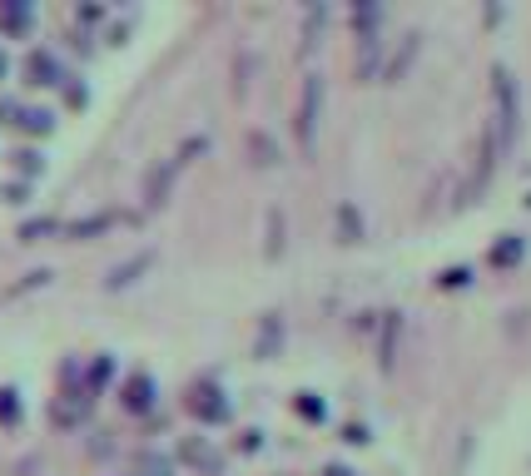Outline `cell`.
<instances>
[{
    "label": "cell",
    "mask_w": 531,
    "mask_h": 476,
    "mask_svg": "<svg viewBox=\"0 0 531 476\" xmlns=\"http://www.w3.org/2000/svg\"><path fill=\"white\" fill-rule=\"evenodd\" d=\"M516 130H522V84L506 65L492 70V110H487V134H482V169H477L472 189H482L492 179L497 159L512 150Z\"/></svg>",
    "instance_id": "6da1fadb"
},
{
    "label": "cell",
    "mask_w": 531,
    "mask_h": 476,
    "mask_svg": "<svg viewBox=\"0 0 531 476\" xmlns=\"http://www.w3.org/2000/svg\"><path fill=\"white\" fill-rule=\"evenodd\" d=\"M318 120H323V75H308L303 80V100H299V120H293V134H299L303 154L318 150Z\"/></svg>",
    "instance_id": "7a4b0ae2"
},
{
    "label": "cell",
    "mask_w": 531,
    "mask_h": 476,
    "mask_svg": "<svg viewBox=\"0 0 531 476\" xmlns=\"http://www.w3.org/2000/svg\"><path fill=\"white\" fill-rule=\"evenodd\" d=\"M199 150H204V140H189L179 154L159 159V164L150 169V179H144V204H150V209L164 204V199H169V189H174V179H179V169H184V164H189V154H199Z\"/></svg>",
    "instance_id": "3957f363"
},
{
    "label": "cell",
    "mask_w": 531,
    "mask_h": 476,
    "mask_svg": "<svg viewBox=\"0 0 531 476\" xmlns=\"http://www.w3.org/2000/svg\"><path fill=\"white\" fill-rule=\"evenodd\" d=\"M189 412H194L199 422H229V402L214 383H199L194 393H189Z\"/></svg>",
    "instance_id": "277c9868"
},
{
    "label": "cell",
    "mask_w": 531,
    "mask_h": 476,
    "mask_svg": "<svg viewBox=\"0 0 531 476\" xmlns=\"http://www.w3.org/2000/svg\"><path fill=\"white\" fill-rule=\"evenodd\" d=\"M398 333H402V317L398 313H382V343H378L382 373H392V367H398Z\"/></svg>",
    "instance_id": "5b68a950"
},
{
    "label": "cell",
    "mask_w": 531,
    "mask_h": 476,
    "mask_svg": "<svg viewBox=\"0 0 531 476\" xmlns=\"http://www.w3.org/2000/svg\"><path fill=\"white\" fill-rule=\"evenodd\" d=\"M154 407V377L150 373H134L124 383V412H150Z\"/></svg>",
    "instance_id": "8992f818"
},
{
    "label": "cell",
    "mask_w": 531,
    "mask_h": 476,
    "mask_svg": "<svg viewBox=\"0 0 531 476\" xmlns=\"http://www.w3.org/2000/svg\"><path fill=\"white\" fill-rule=\"evenodd\" d=\"M30 20H35V10H30L25 0H5V5H0V30H5V35H25Z\"/></svg>",
    "instance_id": "52a82bcc"
},
{
    "label": "cell",
    "mask_w": 531,
    "mask_h": 476,
    "mask_svg": "<svg viewBox=\"0 0 531 476\" xmlns=\"http://www.w3.org/2000/svg\"><path fill=\"white\" fill-rule=\"evenodd\" d=\"M25 75H30V84H55L60 80V60L50 55V50H35V55L25 60Z\"/></svg>",
    "instance_id": "ba28073f"
},
{
    "label": "cell",
    "mask_w": 531,
    "mask_h": 476,
    "mask_svg": "<svg viewBox=\"0 0 531 476\" xmlns=\"http://www.w3.org/2000/svg\"><path fill=\"white\" fill-rule=\"evenodd\" d=\"M522 258H526V238H516V234H502V238H497L492 268H512V263H522Z\"/></svg>",
    "instance_id": "9c48e42d"
},
{
    "label": "cell",
    "mask_w": 531,
    "mask_h": 476,
    "mask_svg": "<svg viewBox=\"0 0 531 476\" xmlns=\"http://www.w3.org/2000/svg\"><path fill=\"white\" fill-rule=\"evenodd\" d=\"M84 412H90V397H75V402H55V412H50V417H55L60 427H75Z\"/></svg>",
    "instance_id": "30bf717a"
},
{
    "label": "cell",
    "mask_w": 531,
    "mask_h": 476,
    "mask_svg": "<svg viewBox=\"0 0 531 476\" xmlns=\"http://www.w3.org/2000/svg\"><path fill=\"white\" fill-rule=\"evenodd\" d=\"M20 130L50 134V130H55V114H50V110H20Z\"/></svg>",
    "instance_id": "8fae6325"
},
{
    "label": "cell",
    "mask_w": 531,
    "mask_h": 476,
    "mask_svg": "<svg viewBox=\"0 0 531 476\" xmlns=\"http://www.w3.org/2000/svg\"><path fill=\"white\" fill-rule=\"evenodd\" d=\"M150 263H154L150 253H140V258H134V263H124V268H114L104 288H124V283H134V273H144V268H150Z\"/></svg>",
    "instance_id": "7c38bea8"
},
{
    "label": "cell",
    "mask_w": 531,
    "mask_h": 476,
    "mask_svg": "<svg viewBox=\"0 0 531 476\" xmlns=\"http://www.w3.org/2000/svg\"><path fill=\"white\" fill-rule=\"evenodd\" d=\"M20 422V397L15 387H0V427H15Z\"/></svg>",
    "instance_id": "4fadbf2b"
},
{
    "label": "cell",
    "mask_w": 531,
    "mask_h": 476,
    "mask_svg": "<svg viewBox=\"0 0 531 476\" xmlns=\"http://www.w3.org/2000/svg\"><path fill=\"white\" fill-rule=\"evenodd\" d=\"M323 20H328V10H323V5H313V10H308V25H303V55L318 45V30H323Z\"/></svg>",
    "instance_id": "5bb4252c"
},
{
    "label": "cell",
    "mask_w": 531,
    "mask_h": 476,
    "mask_svg": "<svg viewBox=\"0 0 531 476\" xmlns=\"http://www.w3.org/2000/svg\"><path fill=\"white\" fill-rule=\"evenodd\" d=\"M184 457H189V461H199V467H219V452H214V447H204V442H184Z\"/></svg>",
    "instance_id": "9a60e30c"
},
{
    "label": "cell",
    "mask_w": 531,
    "mask_h": 476,
    "mask_svg": "<svg viewBox=\"0 0 531 476\" xmlns=\"http://www.w3.org/2000/svg\"><path fill=\"white\" fill-rule=\"evenodd\" d=\"M100 228H110V214H100V219H80V224H65V234H70V238H84V234H100Z\"/></svg>",
    "instance_id": "2e32d148"
},
{
    "label": "cell",
    "mask_w": 531,
    "mask_h": 476,
    "mask_svg": "<svg viewBox=\"0 0 531 476\" xmlns=\"http://www.w3.org/2000/svg\"><path fill=\"white\" fill-rule=\"evenodd\" d=\"M293 407H299L308 422H323V402H313V393H299V402H293Z\"/></svg>",
    "instance_id": "e0dca14e"
},
{
    "label": "cell",
    "mask_w": 531,
    "mask_h": 476,
    "mask_svg": "<svg viewBox=\"0 0 531 476\" xmlns=\"http://www.w3.org/2000/svg\"><path fill=\"white\" fill-rule=\"evenodd\" d=\"M50 228H55V224H50V219H40V224H25V228H20V238H40V234H50Z\"/></svg>",
    "instance_id": "ac0fdd59"
},
{
    "label": "cell",
    "mask_w": 531,
    "mask_h": 476,
    "mask_svg": "<svg viewBox=\"0 0 531 476\" xmlns=\"http://www.w3.org/2000/svg\"><path fill=\"white\" fill-rule=\"evenodd\" d=\"M110 373H114V363H110V357H100V363H94V373H90V383L100 387V383H104V377H110Z\"/></svg>",
    "instance_id": "d6986e66"
},
{
    "label": "cell",
    "mask_w": 531,
    "mask_h": 476,
    "mask_svg": "<svg viewBox=\"0 0 531 476\" xmlns=\"http://www.w3.org/2000/svg\"><path fill=\"white\" fill-rule=\"evenodd\" d=\"M467 283V268H452V273H442V288H462Z\"/></svg>",
    "instance_id": "ffe728a7"
},
{
    "label": "cell",
    "mask_w": 531,
    "mask_h": 476,
    "mask_svg": "<svg viewBox=\"0 0 531 476\" xmlns=\"http://www.w3.org/2000/svg\"><path fill=\"white\" fill-rule=\"evenodd\" d=\"M15 159H20V169H25V174H35V169H40V154H30V150L15 154Z\"/></svg>",
    "instance_id": "44dd1931"
},
{
    "label": "cell",
    "mask_w": 531,
    "mask_h": 476,
    "mask_svg": "<svg viewBox=\"0 0 531 476\" xmlns=\"http://www.w3.org/2000/svg\"><path fill=\"white\" fill-rule=\"evenodd\" d=\"M343 234L358 238V219H353V209H343Z\"/></svg>",
    "instance_id": "7402d4cb"
},
{
    "label": "cell",
    "mask_w": 531,
    "mask_h": 476,
    "mask_svg": "<svg viewBox=\"0 0 531 476\" xmlns=\"http://www.w3.org/2000/svg\"><path fill=\"white\" fill-rule=\"evenodd\" d=\"M323 476H353L348 467H323Z\"/></svg>",
    "instance_id": "603a6c76"
},
{
    "label": "cell",
    "mask_w": 531,
    "mask_h": 476,
    "mask_svg": "<svg viewBox=\"0 0 531 476\" xmlns=\"http://www.w3.org/2000/svg\"><path fill=\"white\" fill-rule=\"evenodd\" d=\"M5 70H10V60H5V50H0V80H5Z\"/></svg>",
    "instance_id": "cb8c5ba5"
}]
</instances>
